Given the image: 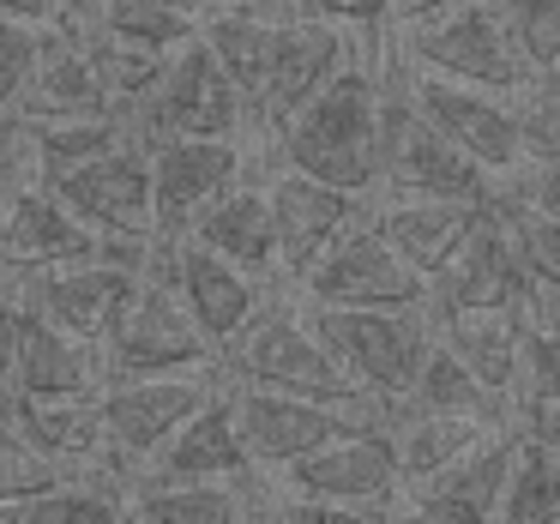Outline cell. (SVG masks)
I'll list each match as a JSON object with an SVG mask.
<instances>
[{
  "label": "cell",
  "mask_w": 560,
  "mask_h": 524,
  "mask_svg": "<svg viewBox=\"0 0 560 524\" xmlns=\"http://www.w3.org/2000/svg\"><path fill=\"white\" fill-rule=\"evenodd\" d=\"M380 73L368 61H343L290 121H278L266 133L271 163L295 175H314L343 194H380Z\"/></svg>",
  "instance_id": "1"
},
{
  "label": "cell",
  "mask_w": 560,
  "mask_h": 524,
  "mask_svg": "<svg viewBox=\"0 0 560 524\" xmlns=\"http://www.w3.org/2000/svg\"><path fill=\"white\" fill-rule=\"evenodd\" d=\"M266 512L278 519H398L404 470L386 422H368L343 440H326L319 452L271 470Z\"/></svg>",
  "instance_id": "2"
},
{
  "label": "cell",
  "mask_w": 560,
  "mask_h": 524,
  "mask_svg": "<svg viewBox=\"0 0 560 524\" xmlns=\"http://www.w3.org/2000/svg\"><path fill=\"white\" fill-rule=\"evenodd\" d=\"M218 374H223V386L302 392V398H331V404H374L368 392L350 386V374H343L338 362H331V350L319 343L307 307H283L278 295L259 307V319L242 338H230L218 350ZM380 410H386V404H380Z\"/></svg>",
  "instance_id": "3"
},
{
  "label": "cell",
  "mask_w": 560,
  "mask_h": 524,
  "mask_svg": "<svg viewBox=\"0 0 560 524\" xmlns=\"http://www.w3.org/2000/svg\"><path fill=\"white\" fill-rule=\"evenodd\" d=\"M314 319L319 343L331 350V362L350 374L355 392H368L374 404H398L410 392L416 368H422L428 343H434V314L422 307H319L302 302Z\"/></svg>",
  "instance_id": "4"
},
{
  "label": "cell",
  "mask_w": 560,
  "mask_h": 524,
  "mask_svg": "<svg viewBox=\"0 0 560 524\" xmlns=\"http://www.w3.org/2000/svg\"><path fill=\"white\" fill-rule=\"evenodd\" d=\"M187 368H218V350L206 343V331L194 326L187 302L170 283V242L158 235L139 290L127 302V314L115 319V331L103 338V374L109 380H145V374H187ZM103 380V386H109Z\"/></svg>",
  "instance_id": "5"
},
{
  "label": "cell",
  "mask_w": 560,
  "mask_h": 524,
  "mask_svg": "<svg viewBox=\"0 0 560 524\" xmlns=\"http://www.w3.org/2000/svg\"><path fill=\"white\" fill-rule=\"evenodd\" d=\"M247 127H254L247 97L211 61V49L199 37L182 43L163 61V73L151 79V91L127 109V133L139 145H158V139H242Z\"/></svg>",
  "instance_id": "6"
},
{
  "label": "cell",
  "mask_w": 560,
  "mask_h": 524,
  "mask_svg": "<svg viewBox=\"0 0 560 524\" xmlns=\"http://www.w3.org/2000/svg\"><path fill=\"white\" fill-rule=\"evenodd\" d=\"M494 175L470 163L422 109L410 103L404 79L380 97V194L392 199H488Z\"/></svg>",
  "instance_id": "7"
},
{
  "label": "cell",
  "mask_w": 560,
  "mask_h": 524,
  "mask_svg": "<svg viewBox=\"0 0 560 524\" xmlns=\"http://www.w3.org/2000/svg\"><path fill=\"white\" fill-rule=\"evenodd\" d=\"M223 386L218 368H187V374H145V380H109L97 392L103 416V464L121 482H133L151 464V452Z\"/></svg>",
  "instance_id": "8"
},
{
  "label": "cell",
  "mask_w": 560,
  "mask_h": 524,
  "mask_svg": "<svg viewBox=\"0 0 560 524\" xmlns=\"http://www.w3.org/2000/svg\"><path fill=\"white\" fill-rule=\"evenodd\" d=\"M410 67L458 79V85L500 91V97H524L536 85V73L524 67L518 43L506 31L500 0H464V7L428 19V25H410Z\"/></svg>",
  "instance_id": "9"
},
{
  "label": "cell",
  "mask_w": 560,
  "mask_h": 524,
  "mask_svg": "<svg viewBox=\"0 0 560 524\" xmlns=\"http://www.w3.org/2000/svg\"><path fill=\"white\" fill-rule=\"evenodd\" d=\"M230 398H235L242 446L259 470H283V464L319 452L326 440H343L368 422H386L380 404H331V398H302V392L230 386Z\"/></svg>",
  "instance_id": "10"
},
{
  "label": "cell",
  "mask_w": 560,
  "mask_h": 524,
  "mask_svg": "<svg viewBox=\"0 0 560 524\" xmlns=\"http://www.w3.org/2000/svg\"><path fill=\"white\" fill-rule=\"evenodd\" d=\"M295 290H302V302H319V307H422L428 302V278L392 254L386 235L374 230V218H355L295 278Z\"/></svg>",
  "instance_id": "11"
},
{
  "label": "cell",
  "mask_w": 560,
  "mask_h": 524,
  "mask_svg": "<svg viewBox=\"0 0 560 524\" xmlns=\"http://www.w3.org/2000/svg\"><path fill=\"white\" fill-rule=\"evenodd\" d=\"M410 103L464 151L470 163H482L494 182H512L524 170V127H518V97H500V91L482 85H458V79H440V73H398Z\"/></svg>",
  "instance_id": "12"
},
{
  "label": "cell",
  "mask_w": 560,
  "mask_h": 524,
  "mask_svg": "<svg viewBox=\"0 0 560 524\" xmlns=\"http://www.w3.org/2000/svg\"><path fill=\"white\" fill-rule=\"evenodd\" d=\"M49 194L85 230L109 235V242H151L158 235V223H151V158L139 139H121L91 163L67 170L61 182H49Z\"/></svg>",
  "instance_id": "13"
},
{
  "label": "cell",
  "mask_w": 560,
  "mask_h": 524,
  "mask_svg": "<svg viewBox=\"0 0 560 524\" xmlns=\"http://www.w3.org/2000/svg\"><path fill=\"white\" fill-rule=\"evenodd\" d=\"M151 158V223L163 242H182L194 218L223 199L247 175V145L242 139H158L145 145Z\"/></svg>",
  "instance_id": "14"
},
{
  "label": "cell",
  "mask_w": 560,
  "mask_h": 524,
  "mask_svg": "<svg viewBox=\"0 0 560 524\" xmlns=\"http://www.w3.org/2000/svg\"><path fill=\"white\" fill-rule=\"evenodd\" d=\"M530 271L518 266L506 230H500L494 206H482L476 230L428 271V314H476V307H524L530 314Z\"/></svg>",
  "instance_id": "15"
},
{
  "label": "cell",
  "mask_w": 560,
  "mask_h": 524,
  "mask_svg": "<svg viewBox=\"0 0 560 524\" xmlns=\"http://www.w3.org/2000/svg\"><path fill=\"white\" fill-rule=\"evenodd\" d=\"M512 446H518V422L482 434L470 452L428 476H410L398 500V519H434V524H482L500 519V488L512 470Z\"/></svg>",
  "instance_id": "16"
},
{
  "label": "cell",
  "mask_w": 560,
  "mask_h": 524,
  "mask_svg": "<svg viewBox=\"0 0 560 524\" xmlns=\"http://www.w3.org/2000/svg\"><path fill=\"white\" fill-rule=\"evenodd\" d=\"M139 271L145 266H127V259H109V254H85V259H67V266H49L37 278H25L19 295L37 302L55 326L103 343L115 331V319L127 314V302H133Z\"/></svg>",
  "instance_id": "17"
},
{
  "label": "cell",
  "mask_w": 560,
  "mask_h": 524,
  "mask_svg": "<svg viewBox=\"0 0 560 524\" xmlns=\"http://www.w3.org/2000/svg\"><path fill=\"white\" fill-rule=\"evenodd\" d=\"M85 254H97V230H85L43 182H13V194L0 206V283L19 290L37 271Z\"/></svg>",
  "instance_id": "18"
},
{
  "label": "cell",
  "mask_w": 560,
  "mask_h": 524,
  "mask_svg": "<svg viewBox=\"0 0 560 524\" xmlns=\"http://www.w3.org/2000/svg\"><path fill=\"white\" fill-rule=\"evenodd\" d=\"M170 283L175 295L187 302V314H194V326L206 331L211 350H223L230 338H242L247 326L259 319V307L271 302V283L254 278V271H242L235 259L211 254V247L199 242H170Z\"/></svg>",
  "instance_id": "19"
},
{
  "label": "cell",
  "mask_w": 560,
  "mask_h": 524,
  "mask_svg": "<svg viewBox=\"0 0 560 524\" xmlns=\"http://www.w3.org/2000/svg\"><path fill=\"white\" fill-rule=\"evenodd\" d=\"M266 199H271V223H278V266L283 283H295L355 218H368L362 194H343V187H326L314 175H295L283 163H271L266 175Z\"/></svg>",
  "instance_id": "20"
},
{
  "label": "cell",
  "mask_w": 560,
  "mask_h": 524,
  "mask_svg": "<svg viewBox=\"0 0 560 524\" xmlns=\"http://www.w3.org/2000/svg\"><path fill=\"white\" fill-rule=\"evenodd\" d=\"M350 37L355 31L331 25V19H314V13H295L278 25V49H271V67H266V85L254 97V127L271 133L278 121H290L343 61H350Z\"/></svg>",
  "instance_id": "21"
},
{
  "label": "cell",
  "mask_w": 560,
  "mask_h": 524,
  "mask_svg": "<svg viewBox=\"0 0 560 524\" xmlns=\"http://www.w3.org/2000/svg\"><path fill=\"white\" fill-rule=\"evenodd\" d=\"M127 115L115 109H61V115H13V145H7V175L13 182H61L67 170L91 163L97 151L121 145Z\"/></svg>",
  "instance_id": "22"
},
{
  "label": "cell",
  "mask_w": 560,
  "mask_h": 524,
  "mask_svg": "<svg viewBox=\"0 0 560 524\" xmlns=\"http://www.w3.org/2000/svg\"><path fill=\"white\" fill-rule=\"evenodd\" d=\"M103 380H109L103 374V343L55 326L37 302L19 307V350L7 386L31 392V398H85V392H103Z\"/></svg>",
  "instance_id": "23"
},
{
  "label": "cell",
  "mask_w": 560,
  "mask_h": 524,
  "mask_svg": "<svg viewBox=\"0 0 560 524\" xmlns=\"http://www.w3.org/2000/svg\"><path fill=\"white\" fill-rule=\"evenodd\" d=\"M187 242L211 247V254L235 259L242 271L266 283H283V266H278V223H271V199H266V182H235L223 199H211L206 211L194 218Z\"/></svg>",
  "instance_id": "24"
},
{
  "label": "cell",
  "mask_w": 560,
  "mask_h": 524,
  "mask_svg": "<svg viewBox=\"0 0 560 524\" xmlns=\"http://www.w3.org/2000/svg\"><path fill=\"white\" fill-rule=\"evenodd\" d=\"M0 410L37 452H49L67 470H109L103 464V416H97V392L85 398H31V392H0Z\"/></svg>",
  "instance_id": "25"
},
{
  "label": "cell",
  "mask_w": 560,
  "mask_h": 524,
  "mask_svg": "<svg viewBox=\"0 0 560 524\" xmlns=\"http://www.w3.org/2000/svg\"><path fill=\"white\" fill-rule=\"evenodd\" d=\"M254 458L242 446V428H235V398L230 386H218L158 452L139 476H247Z\"/></svg>",
  "instance_id": "26"
},
{
  "label": "cell",
  "mask_w": 560,
  "mask_h": 524,
  "mask_svg": "<svg viewBox=\"0 0 560 524\" xmlns=\"http://www.w3.org/2000/svg\"><path fill=\"white\" fill-rule=\"evenodd\" d=\"M524 331H530V314H524V307H476V314H440L434 319V338L446 343L488 392H500V398L518 392Z\"/></svg>",
  "instance_id": "27"
},
{
  "label": "cell",
  "mask_w": 560,
  "mask_h": 524,
  "mask_svg": "<svg viewBox=\"0 0 560 524\" xmlns=\"http://www.w3.org/2000/svg\"><path fill=\"white\" fill-rule=\"evenodd\" d=\"M482 206L488 199H386V206L368 211V218H374L380 235H386L392 254H398L410 271L428 278V271H434L440 259L476 230Z\"/></svg>",
  "instance_id": "28"
},
{
  "label": "cell",
  "mask_w": 560,
  "mask_h": 524,
  "mask_svg": "<svg viewBox=\"0 0 560 524\" xmlns=\"http://www.w3.org/2000/svg\"><path fill=\"white\" fill-rule=\"evenodd\" d=\"M61 109H109V103H103L91 55L79 49L73 31L43 25L37 31V61H31V79H25V91H19L13 115H61Z\"/></svg>",
  "instance_id": "29"
},
{
  "label": "cell",
  "mask_w": 560,
  "mask_h": 524,
  "mask_svg": "<svg viewBox=\"0 0 560 524\" xmlns=\"http://www.w3.org/2000/svg\"><path fill=\"white\" fill-rule=\"evenodd\" d=\"M278 25L283 19L259 13V7H218L211 19H199V43L211 49V61L235 79V91L247 97V115H254V97L266 85L271 49H278Z\"/></svg>",
  "instance_id": "30"
},
{
  "label": "cell",
  "mask_w": 560,
  "mask_h": 524,
  "mask_svg": "<svg viewBox=\"0 0 560 524\" xmlns=\"http://www.w3.org/2000/svg\"><path fill=\"white\" fill-rule=\"evenodd\" d=\"M392 410H452V416H482V422H518V404L500 398V392H488L440 338L428 343V356H422V368H416L410 392H404Z\"/></svg>",
  "instance_id": "31"
},
{
  "label": "cell",
  "mask_w": 560,
  "mask_h": 524,
  "mask_svg": "<svg viewBox=\"0 0 560 524\" xmlns=\"http://www.w3.org/2000/svg\"><path fill=\"white\" fill-rule=\"evenodd\" d=\"M386 428H392V446H398V470L410 482V476H428L440 464H452L458 452H470L482 434H494L506 422L452 416V410H386Z\"/></svg>",
  "instance_id": "32"
},
{
  "label": "cell",
  "mask_w": 560,
  "mask_h": 524,
  "mask_svg": "<svg viewBox=\"0 0 560 524\" xmlns=\"http://www.w3.org/2000/svg\"><path fill=\"white\" fill-rule=\"evenodd\" d=\"M488 206H494V218H500V230H506L518 266L530 271V283L542 295H560V218L536 206L518 182H500L494 194H488Z\"/></svg>",
  "instance_id": "33"
},
{
  "label": "cell",
  "mask_w": 560,
  "mask_h": 524,
  "mask_svg": "<svg viewBox=\"0 0 560 524\" xmlns=\"http://www.w3.org/2000/svg\"><path fill=\"white\" fill-rule=\"evenodd\" d=\"M73 19H91L97 31L133 43V49H151V55H175L182 43L199 37L194 0H97L91 13H73Z\"/></svg>",
  "instance_id": "34"
},
{
  "label": "cell",
  "mask_w": 560,
  "mask_h": 524,
  "mask_svg": "<svg viewBox=\"0 0 560 524\" xmlns=\"http://www.w3.org/2000/svg\"><path fill=\"white\" fill-rule=\"evenodd\" d=\"M500 519L512 524H560V458L518 428L512 446V470L500 488Z\"/></svg>",
  "instance_id": "35"
},
{
  "label": "cell",
  "mask_w": 560,
  "mask_h": 524,
  "mask_svg": "<svg viewBox=\"0 0 560 524\" xmlns=\"http://www.w3.org/2000/svg\"><path fill=\"white\" fill-rule=\"evenodd\" d=\"M67 476H73L67 464H55L49 452H37L13 422H7V410H0V512L31 500V494H43V488H55V482H67Z\"/></svg>",
  "instance_id": "36"
},
{
  "label": "cell",
  "mask_w": 560,
  "mask_h": 524,
  "mask_svg": "<svg viewBox=\"0 0 560 524\" xmlns=\"http://www.w3.org/2000/svg\"><path fill=\"white\" fill-rule=\"evenodd\" d=\"M506 31L536 79L560 73V0H500Z\"/></svg>",
  "instance_id": "37"
},
{
  "label": "cell",
  "mask_w": 560,
  "mask_h": 524,
  "mask_svg": "<svg viewBox=\"0 0 560 524\" xmlns=\"http://www.w3.org/2000/svg\"><path fill=\"white\" fill-rule=\"evenodd\" d=\"M518 127H524V170H555L560 163V91L536 79L524 91Z\"/></svg>",
  "instance_id": "38"
},
{
  "label": "cell",
  "mask_w": 560,
  "mask_h": 524,
  "mask_svg": "<svg viewBox=\"0 0 560 524\" xmlns=\"http://www.w3.org/2000/svg\"><path fill=\"white\" fill-rule=\"evenodd\" d=\"M518 404H560V326L524 331V368H518Z\"/></svg>",
  "instance_id": "39"
},
{
  "label": "cell",
  "mask_w": 560,
  "mask_h": 524,
  "mask_svg": "<svg viewBox=\"0 0 560 524\" xmlns=\"http://www.w3.org/2000/svg\"><path fill=\"white\" fill-rule=\"evenodd\" d=\"M37 31L43 25H25V19H7L0 13V109L13 115L19 91L31 79V61H37Z\"/></svg>",
  "instance_id": "40"
},
{
  "label": "cell",
  "mask_w": 560,
  "mask_h": 524,
  "mask_svg": "<svg viewBox=\"0 0 560 524\" xmlns=\"http://www.w3.org/2000/svg\"><path fill=\"white\" fill-rule=\"evenodd\" d=\"M295 13L331 19L343 31H374V25H392V0H295Z\"/></svg>",
  "instance_id": "41"
},
{
  "label": "cell",
  "mask_w": 560,
  "mask_h": 524,
  "mask_svg": "<svg viewBox=\"0 0 560 524\" xmlns=\"http://www.w3.org/2000/svg\"><path fill=\"white\" fill-rule=\"evenodd\" d=\"M19 307H25V295L0 283V386L13 380V350H19Z\"/></svg>",
  "instance_id": "42"
},
{
  "label": "cell",
  "mask_w": 560,
  "mask_h": 524,
  "mask_svg": "<svg viewBox=\"0 0 560 524\" xmlns=\"http://www.w3.org/2000/svg\"><path fill=\"white\" fill-rule=\"evenodd\" d=\"M518 428L560 458V404H518Z\"/></svg>",
  "instance_id": "43"
},
{
  "label": "cell",
  "mask_w": 560,
  "mask_h": 524,
  "mask_svg": "<svg viewBox=\"0 0 560 524\" xmlns=\"http://www.w3.org/2000/svg\"><path fill=\"white\" fill-rule=\"evenodd\" d=\"M512 182H518L542 211H555V218H560V163H555V170H518Z\"/></svg>",
  "instance_id": "44"
},
{
  "label": "cell",
  "mask_w": 560,
  "mask_h": 524,
  "mask_svg": "<svg viewBox=\"0 0 560 524\" xmlns=\"http://www.w3.org/2000/svg\"><path fill=\"white\" fill-rule=\"evenodd\" d=\"M452 7H464V0H392V25H428V19L452 13Z\"/></svg>",
  "instance_id": "45"
},
{
  "label": "cell",
  "mask_w": 560,
  "mask_h": 524,
  "mask_svg": "<svg viewBox=\"0 0 560 524\" xmlns=\"http://www.w3.org/2000/svg\"><path fill=\"white\" fill-rule=\"evenodd\" d=\"M7 19H25V25H49L55 19V0H0Z\"/></svg>",
  "instance_id": "46"
},
{
  "label": "cell",
  "mask_w": 560,
  "mask_h": 524,
  "mask_svg": "<svg viewBox=\"0 0 560 524\" xmlns=\"http://www.w3.org/2000/svg\"><path fill=\"white\" fill-rule=\"evenodd\" d=\"M530 326H560V295H530Z\"/></svg>",
  "instance_id": "47"
},
{
  "label": "cell",
  "mask_w": 560,
  "mask_h": 524,
  "mask_svg": "<svg viewBox=\"0 0 560 524\" xmlns=\"http://www.w3.org/2000/svg\"><path fill=\"white\" fill-rule=\"evenodd\" d=\"M91 7H97V0H55V19H73V13H91ZM49 19V25H55Z\"/></svg>",
  "instance_id": "48"
},
{
  "label": "cell",
  "mask_w": 560,
  "mask_h": 524,
  "mask_svg": "<svg viewBox=\"0 0 560 524\" xmlns=\"http://www.w3.org/2000/svg\"><path fill=\"white\" fill-rule=\"evenodd\" d=\"M7 145H13V115L0 109V170H7Z\"/></svg>",
  "instance_id": "49"
},
{
  "label": "cell",
  "mask_w": 560,
  "mask_h": 524,
  "mask_svg": "<svg viewBox=\"0 0 560 524\" xmlns=\"http://www.w3.org/2000/svg\"><path fill=\"white\" fill-rule=\"evenodd\" d=\"M194 7H271V0H194Z\"/></svg>",
  "instance_id": "50"
},
{
  "label": "cell",
  "mask_w": 560,
  "mask_h": 524,
  "mask_svg": "<svg viewBox=\"0 0 560 524\" xmlns=\"http://www.w3.org/2000/svg\"><path fill=\"white\" fill-rule=\"evenodd\" d=\"M7 194H13V175L0 170V206H7Z\"/></svg>",
  "instance_id": "51"
},
{
  "label": "cell",
  "mask_w": 560,
  "mask_h": 524,
  "mask_svg": "<svg viewBox=\"0 0 560 524\" xmlns=\"http://www.w3.org/2000/svg\"><path fill=\"white\" fill-rule=\"evenodd\" d=\"M542 85H555V91H560V73H548V79H542Z\"/></svg>",
  "instance_id": "52"
}]
</instances>
